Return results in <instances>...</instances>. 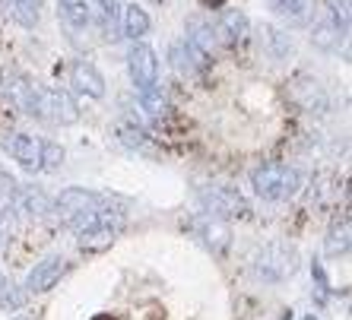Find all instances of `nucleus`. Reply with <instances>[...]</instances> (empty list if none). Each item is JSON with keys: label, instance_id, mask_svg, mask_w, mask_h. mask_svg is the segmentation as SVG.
Returning <instances> with one entry per match:
<instances>
[{"label": "nucleus", "instance_id": "nucleus-15", "mask_svg": "<svg viewBox=\"0 0 352 320\" xmlns=\"http://www.w3.org/2000/svg\"><path fill=\"white\" fill-rule=\"evenodd\" d=\"M92 10V16L98 19V29L105 35L108 41H118L121 38V7H118V0H86Z\"/></svg>", "mask_w": 352, "mask_h": 320}, {"label": "nucleus", "instance_id": "nucleus-27", "mask_svg": "<svg viewBox=\"0 0 352 320\" xmlns=\"http://www.w3.org/2000/svg\"><path fill=\"white\" fill-rule=\"evenodd\" d=\"M327 7V16L333 23H340L343 29H349V19H352V0H324Z\"/></svg>", "mask_w": 352, "mask_h": 320}, {"label": "nucleus", "instance_id": "nucleus-5", "mask_svg": "<svg viewBox=\"0 0 352 320\" xmlns=\"http://www.w3.org/2000/svg\"><path fill=\"white\" fill-rule=\"evenodd\" d=\"M127 70H131V82L137 86V95L146 89L159 86V54L146 41H133L131 54H127Z\"/></svg>", "mask_w": 352, "mask_h": 320}, {"label": "nucleus", "instance_id": "nucleus-26", "mask_svg": "<svg viewBox=\"0 0 352 320\" xmlns=\"http://www.w3.org/2000/svg\"><path fill=\"white\" fill-rule=\"evenodd\" d=\"M67 162V149L54 140H41V172H60Z\"/></svg>", "mask_w": 352, "mask_h": 320}, {"label": "nucleus", "instance_id": "nucleus-25", "mask_svg": "<svg viewBox=\"0 0 352 320\" xmlns=\"http://www.w3.org/2000/svg\"><path fill=\"white\" fill-rule=\"evenodd\" d=\"M25 304V292L10 279V276H0V308L3 311H19Z\"/></svg>", "mask_w": 352, "mask_h": 320}, {"label": "nucleus", "instance_id": "nucleus-13", "mask_svg": "<svg viewBox=\"0 0 352 320\" xmlns=\"http://www.w3.org/2000/svg\"><path fill=\"white\" fill-rule=\"evenodd\" d=\"M7 99L16 111H23V115H29V117H38V89H35L29 80H23V76H10L7 80Z\"/></svg>", "mask_w": 352, "mask_h": 320}, {"label": "nucleus", "instance_id": "nucleus-20", "mask_svg": "<svg viewBox=\"0 0 352 320\" xmlns=\"http://www.w3.org/2000/svg\"><path fill=\"white\" fill-rule=\"evenodd\" d=\"M184 38H188L194 48L204 51V54H213L216 45H219V41H216V32H213V23H206L204 16L188 19V35H184Z\"/></svg>", "mask_w": 352, "mask_h": 320}, {"label": "nucleus", "instance_id": "nucleus-19", "mask_svg": "<svg viewBox=\"0 0 352 320\" xmlns=\"http://www.w3.org/2000/svg\"><path fill=\"white\" fill-rule=\"evenodd\" d=\"M149 13L140 3H127V7L121 10V29H124V35L127 38H133V41H143V35L149 32Z\"/></svg>", "mask_w": 352, "mask_h": 320}, {"label": "nucleus", "instance_id": "nucleus-14", "mask_svg": "<svg viewBox=\"0 0 352 320\" xmlns=\"http://www.w3.org/2000/svg\"><path fill=\"white\" fill-rule=\"evenodd\" d=\"M248 29H251V23H248V16L241 13V10H222L219 23L213 25L216 41H226V45H238V41H245Z\"/></svg>", "mask_w": 352, "mask_h": 320}, {"label": "nucleus", "instance_id": "nucleus-28", "mask_svg": "<svg viewBox=\"0 0 352 320\" xmlns=\"http://www.w3.org/2000/svg\"><path fill=\"white\" fill-rule=\"evenodd\" d=\"M92 320H115V317H111V314H96Z\"/></svg>", "mask_w": 352, "mask_h": 320}, {"label": "nucleus", "instance_id": "nucleus-21", "mask_svg": "<svg viewBox=\"0 0 352 320\" xmlns=\"http://www.w3.org/2000/svg\"><path fill=\"white\" fill-rule=\"evenodd\" d=\"M16 200H19V206H23V213H29L32 219H45V216L54 209V203L48 200V194L38 190V187H19Z\"/></svg>", "mask_w": 352, "mask_h": 320}, {"label": "nucleus", "instance_id": "nucleus-18", "mask_svg": "<svg viewBox=\"0 0 352 320\" xmlns=\"http://www.w3.org/2000/svg\"><path fill=\"white\" fill-rule=\"evenodd\" d=\"M273 13L289 25H308L314 16V3L311 0H270Z\"/></svg>", "mask_w": 352, "mask_h": 320}, {"label": "nucleus", "instance_id": "nucleus-2", "mask_svg": "<svg viewBox=\"0 0 352 320\" xmlns=\"http://www.w3.org/2000/svg\"><path fill=\"white\" fill-rule=\"evenodd\" d=\"M251 187H254V194L261 200L283 203V200H292L302 190V174L292 165L267 162V165H257L251 172Z\"/></svg>", "mask_w": 352, "mask_h": 320}, {"label": "nucleus", "instance_id": "nucleus-17", "mask_svg": "<svg viewBox=\"0 0 352 320\" xmlns=\"http://www.w3.org/2000/svg\"><path fill=\"white\" fill-rule=\"evenodd\" d=\"M292 99L298 102V105L308 111V115H324L327 111V95H324V89H320L318 80H298L292 89Z\"/></svg>", "mask_w": 352, "mask_h": 320}, {"label": "nucleus", "instance_id": "nucleus-8", "mask_svg": "<svg viewBox=\"0 0 352 320\" xmlns=\"http://www.w3.org/2000/svg\"><path fill=\"white\" fill-rule=\"evenodd\" d=\"M3 149L10 152V159L16 165H23L25 172H41V140L32 133H7L3 137Z\"/></svg>", "mask_w": 352, "mask_h": 320}, {"label": "nucleus", "instance_id": "nucleus-23", "mask_svg": "<svg viewBox=\"0 0 352 320\" xmlns=\"http://www.w3.org/2000/svg\"><path fill=\"white\" fill-rule=\"evenodd\" d=\"M118 137H121L124 146H131V149H146L149 146V133L137 117H131V121L121 117V121H118Z\"/></svg>", "mask_w": 352, "mask_h": 320}, {"label": "nucleus", "instance_id": "nucleus-11", "mask_svg": "<svg viewBox=\"0 0 352 320\" xmlns=\"http://www.w3.org/2000/svg\"><path fill=\"white\" fill-rule=\"evenodd\" d=\"M70 86L89 99H102L105 95V76L98 73V67L89 60H76L74 70H70Z\"/></svg>", "mask_w": 352, "mask_h": 320}, {"label": "nucleus", "instance_id": "nucleus-4", "mask_svg": "<svg viewBox=\"0 0 352 320\" xmlns=\"http://www.w3.org/2000/svg\"><path fill=\"white\" fill-rule=\"evenodd\" d=\"M200 203L213 219H248L251 216V203L235 187H204Z\"/></svg>", "mask_w": 352, "mask_h": 320}, {"label": "nucleus", "instance_id": "nucleus-1", "mask_svg": "<svg viewBox=\"0 0 352 320\" xmlns=\"http://www.w3.org/2000/svg\"><path fill=\"white\" fill-rule=\"evenodd\" d=\"M121 225H124L121 213L108 209V206L92 209V213L70 222V229H74V235H76V244H80L82 251H105V247H111L118 238V231H121Z\"/></svg>", "mask_w": 352, "mask_h": 320}, {"label": "nucleus", "instance_id": "nucleus-16", "mask_svg": "<svg viewBox=\"0 0 352 320\" xmlns=\"http://www.w3.org/2000/svg\"><path fill=\"white\" fill-rule=\"evenodd\" d=\"M58 16L74 35H82L92 25V10L86 0H58Z\"/></svg>", "mask_w": 352, "mask_h": 320}, {"label": "nucleus", "instance_id": "nucleus-29", "mask_svg": "<svg viewBox=\"0 0 352 320\" xmlns=\"http://www.w3.org/2000/svg\"><path fill=\"white\" fill-rule=\"evenodd\" d=\"M308 320H314V317H308Z\"/></svg>", "mask_w": 352, "mask_h": 320}, {"label": "nucleus", "instance_id": "nucleus-6", "mask_svg": "<svg viewBox=\"0 0 352 320\" xmlns=\"http://www.w3.org/2000/svg\"><path fill=\"white\" fill-rule=\"evenodd\" d=\"M51 203H54V213H58L60 219L70 225V222L80 219V216L108 206V200L102 197V194H96V190H86V187H64L58 197L51 200Z\"/></svg>", "mask_w": 352, "mask_h": 320}, {"label": "nucleus", "instance_id": "nucleus-10", "mask_svg": "<svg viewBox=\"0 0 352 320\" xmlns=\"http://www.w3.org/2000/svg\"><path fill=\"white\" fill-rule=\"evenodd\" d=\"M257 38H261V51L270 60H276V64H283V60L292 58L295 45H292V38H289V32H283L279 25L263 23L261 29H257Z\"/></svg>", "mask_w": 352, "mask_h": 320}, {"label": "nucleus", "instance_id": "nucleus-12", "mask_svg": "<svg viewBox=\"0 0 352 320\" xmlns=\"http://www.w3.org/2000/svg\"><path fill=\"white\" fill-rule=\"evenodd\" d=\"M346 38H349V29H343V25L333 23L330 16L318 19V23L311 25V45L318 51H324V54L340 51V45H346Z\"/></svg>", "mask_w": 352, "mask_h": 320}, {"label": "nucleus", "instance_id": "nucleus-22", "mask_svg": "<svg viewBox=\"0 0 352 320\" xmlns=\"http://www.w3.org/2000/svg\"><path fill=\"white\" fill-rule=\"evenodd\" d=\"M349 244H352L349 219H333V225H330V231H327V254L343 257V254H349Z\"/></svg>", "mask_w": 352, "mask_h": 320}, {"label": "nucleus", "instance_id": "nucleus-24", "mask_svg": "<svg viewBox=\"0 0 352 320\" xmlns=\"http://www.w3.org/2000/svg\"><path fill=\"white\" fill-rule=\"evenodd\" d=\"M197 235L204 238V244H206V247H213V251H222V247L229 244V229H226V225H222L219 219H213V216H210V219H204L200 225H197Z\"/></svg>", "mask_w": 352, "mask_h": 320}, {"label": "nucleus", "instance_id": "nucleus-3", "mask_svg": "<svg viewBox=\"0 0 352 320\" xmlns=\"http://www.w3.org/2000/svg\"><path fill=\"white\" fill-rule=\"evenodd\" d=\"M295 270H298V254H295V247L283 244V241L261 247L254 257V273L263 282H286L295 276Z\"/></svg>", "mask_w": 352, "mask_h": 320}, {"label": "nucleus", "instance_id": "nucleus-7", "mask_svg": "<svg viewBox=\"0 0 352 320\" xmlns=\"http://www.w3.org/2000/svg\"><path fill=\"white\" fill-rule=\"evenodd\" d=\"M38 117L67 127L80 121V105L67 89H38Z\"/></svg>", "mask_w": 352, "mask_h": 320}, {"label": "nucleus", "instance_id": "nucleus-9", "mask_svg": "<svg viewBox=\"0 0 352 320\" xmlns=\"http://www.w3.org/2000/svg\"><path fill=\"white\" fill-rule=\"evenodd\" d=\"M67 257H60V254H51V257H45L41 263H35L32 266V273H29V279H25V292L29 295H41V292H51V288L60 282V276L67 273Z\"/></svg>", "mask_w": 352, "mask_h": 320}]
</instances>
